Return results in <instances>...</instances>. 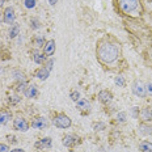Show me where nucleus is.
<instances>
[{
	"label": "nucleus",
	"instance_id": "obj_21",
	"mask_svg": "<svg viewBox=\"0 0 152 152\" xmlns=\"http://www.w3.org/2000/svg\"><path fill=\"white\" fill-rule=\"evenodd\" d=\"M106 126H105V123L104 122H97V123H94L93 125V130L94 131H101V130H104Z\"/></svg>",
	"mask_w": 152,
	"mask_h": 152
},
{
	"label": "nucleus",
	"instance_id": "obj_11",
	"mask_svg": "<svg viewBox=\"0 0 152 152\" xmlns=\"http://www.w3.org/2000/svg\"><path fill=\"white\" fill-rule=\"evenodd\" d=\"M76 106H77V109L80 110V112H83V113H88L91 110V102L88 100H85V99L79 100L77 104H76Z\"/></svg>",
	"mask_w": 152,
	"mask_h": 152
},
{
	"label": "nucleus",
	"instance_id": "obj_20",
	"mask_svg": "<svg viewBox=\"0 0 152 152\" xmlns=\"http://www.w3.org/2000/svg\"><path fill=\"white\" fill-rule=\"evenodd\" d=\"M13 76H15L16 80H18V81H25V75H24L21 71H13Z\"/></svg>",
	"mask_w": 152,
	"mask_h": 152
},
{
	"label": "nucleus",
	"instance_id": "obj_10",
	"mask_svg": "<svg viewBox=\"0 0 152 152\" xmlns=\"http://www.w3.org/2000/svg\"><path fill=\"white\" fill-rule=\"evenodd\" d=\"M99 100H100V102H102V104H105V105H107L109 102H112L113 94L110 93L109 91H101L100 93H99Z\"/></svg>",
	"mask_w": 152,
	"mask_h": 152
},
{
	"label": "nucleus",
	"instance_id": "obj_31",
	"mask_svg": "<svg viewBox=\"0 0 152 152\" xmlns=\"http://www.w3.org/2000/svg\"><path fill=\"white\" fill-rule=\"evenodd\" d=\"M53 64H54V61H53V59H49V61H47V63H46V66H45V67H46L47 69H49V71H51Z\"/></svg>",
	"mask_w": 152,
	"mask_h": 152
},
{
	"label": "nucleus",
	"instance_id": "obj_14",
	"mask_svg": "<svg viewBox=\"0 0 152 152\" xmlns=\"http://www.w3.org/2000/svg\"><path fill=\"white\" fill-rule=\"evenodd\" d=\"M12 114L7 112V110H0V125H5L11 121Z\"/></svg>",
	"mask_w": 152,
	"mask_h": 152
},
{
	"label": "nucleus",
	"instance_id": "obj_5",
	"mask_svg": "<svg viewBox=\"0 0 152 152\" xmlns=\"http://www.w3.org/2000/svg\"><path fill=\"white\" fill-rule=\"evenodd\" d=\"M13 126L18 131H28V130H29V123L25 121L24 118H20V117L13 121Z\"/></svg>",
	"mask_w": 152,
	"mask_h": 152
},
{
	"label": "nucleus",
	"instance_id": "obj_26",
	"mask_svg": "<svg viewBox=\"0 0 152 152\" xmlns=\"http://www.w3.org/2000/svg\"><path fill=\"white\" fill-rule=\"evenodd\" d=\"M36 45H37V47L43 46V45H45V38H43V37H37L36 38Z\"/></svg>",
	"mask_w": 152,
	"mask_h": 152
},
{
	"label": "nucleus",
	"instance_id": "obj_18",
	"mask_svg": "<svg viewBox=\"0 0 152 152\" xmlns=\"http://www.w3.org/2000/svg\"><path fill=\"white\" fill-rule=\"evenodd\" d=\"M18 33H20V25L13 24V26H11V29H9V37L15 38V37L18 36Z\"/></svg>",
	"mask_w": 152,
	"mask_h": 152
},
{
	"label": "nucleus",
	"instance_id": "obj_16",
	"mask_svg": "<svg viewBox=\"0 0 152 152\" xmlns=\"http://www.w3.org/2000/svg\"><path fill=\"white\" fill-rule=\"evenodd\" d=\"M139 150L140 152H151L152 151V143L148 140H143L139 143Z\"/></svg>",
	"mask_w": 152,
	"mask_h": 152
},
{
	"label": "nucleus",
	"instance_id": "obj_27",
	"mask_svg": "<svg viewBox=\"0 0 152 152\" xmlns=\"http://www.w3.org/2000/svg\"><path fill=\"white\" fill-rule=\"evenodd\" d=\"M20 100H21V97H18L17 94L9 97V102H11V104H17V102H20Z\"/></svg>",
	"mask_w": 152,
	"mask_h": 152
},
{
	"label": "nucleus",
	"instance_id": "obj_30",
	"mask_svg": "<svg viewBox=\"0 0 152 152\" xmlns=\"http://www.w3.org/2000/svg\"><path fill=\"white\" fill-rule=\"evenodd\" d=\"M39 26L41 25H39V23H38L37 18H33V20H31V28H33V29H38Z\"/></svg>",
	"mask_w": 152,
	"mask_h": 152
},
{
	"label": "nucleus",
	"instance_id": "obj_17",
	"mask_svg": "<svg viewBox=\"0 0 152 152\" xmlns=\"http://www.w3.org/2000/svg\"><path fill=\"white\" fill-rule=\"evenodd\" d=\"M45 54H39L38 51H34L33 53V59H34V62L38 63V64H42L43 62H45Z\"/></svg>",
	"mask_w": 152,
	"mask_h": 152
},
{
	"label": "nucleus",
	"instance_id": "obj_8",
	"mask_svg": "<svg viewBox=\"0 0 152 152\" xmlns=\"http://www.w3.org/2000/svg\"><path fill=\"white\" fill-rule=\"evenodd\" d=\"M31 126H33L34 129H38V130H45L47 127V121L43 118V117H37V118L33 119Z\"/></svg>",
	"mask_w": 152,
	"mask_h": 152
},
{
	"label": "nucleus",
	"instance_id": "obj_28",
	"mask_svg": "<svg viewBox=\"0 0 152 152\" xmlns=\"http://www.w3.org/2000/svg\"><path fill=\"white\" fill-rule=\"evenodd\" d=\"M36 5V0H25V7L26 8H33Z\"/></svg>",
	"mask_w": 152,
	"mask_h": 152
},
{
	"label": "nucleus",
	"instance_id": "obj_29",
	"mask_svg": "<svg viewBox=\"0 0 152 152\" xmlns=\"http://www.w3.org/2000/svg\"><path fill=\"white\" fill-rule=\"evenodd\" d=\"M71 100L72 101H79L80 100V93H79V92H72L71 93Z\"/></svg>",
	"mask_w": 152,
	"mask_h": 152
},
{
	"label": "nucleus",
	"instance_id": "obj_24",
	"mask_svg": "<svg viewBox=\"0 0 152 152\" xmlns=\"http://www.w3.org/2000/svg\"><path fill=\"white\" fill-rule=\"evenodd\" d=\"M139 131L142 132V134H144V135H150V134H152V130L150 129V127H147V126H140V129H139Z\"/></svg>",
	"mask_w": 152,
	"mask_h": 152
},
{
	"label": "nucleus",
	"instance_id": "obj_13",
	"mask_svg": "<svg viewBox=\"0 0 152 152\" xmlns=\"http://www.w3.org/2000/svg\"><path fill=\"white\" fill-rule=\"evenodd\" d=\"M24 93H25V96H26V97H29V99H33V97H37V94H38L37 85H34V84L29 85V87L26 88V91H25Z\"/></svg>",
	"mask_w": 152,
	"mask_h": 152
},
{
	"label": "nucleus",
	"instance_id": "obj_35",
	"mask_svg": "<svg viewBox=\"0 0 152 152\" xmlns=\"http://www.w3.org/2000/svg\"><path fill=\"white\" fill-rule=\"evenodd\" d=\"M8 140H9V142H12V143H16V138H15V137H12V135H8Z\"/></svg>",
	"mask_w": 152,
	"mask_h": 152
},
{
	"label": "nucleus",
	"instance_id": "obj_7",
	"mask_svg": "<svg viewBox=\"0 0 152 152\" xmlns=\"http://www.w3.org/2000/svg\"><path fill=\"white\" fill-rule=\"evenodd\" d=\"M132 92H134V94L135 96H138V97H145L147 96V91H145V87L142 83H135L134 84V87H132Z\"/></svg>",
	"mask_w": 152,
	"mask_h": 152
},
{
	"label": "nucleus",
	"instance_id": "obj_33",
	"mask_svg": "<svg viewBox=\"0 0 152 152\" xmlns=\"http://www.w3.org/2000/svg\"><path fill=\"white\" fill-rule=\"evenodd\" d=\"M145 91H147V93H148V94H151V96H152V83H150V84L145 85Z\"/></svg>",
	"mask_w": 152,
	"mask_h": 152
},
{
	"label": "nucleus",
	"instance_id": "obj_4",
	"mask_svg": "<svg viewBox=\"0 0 152 152\" xmlns=\"http://www.w3.org/2000/svg\"><path fill=\"white\" fill-rule=\"evenodd\" d=\"M79 142H80V138L74 134H68L63 138V145H66V147H74Z\"/></svg>",
	"mask_w": 152,
	"mask_h": 152
},
{
	"label": "nucleus",
	"instance_id": "obj_23",
	"mask_svg": "<svg viewBox=\"0 0 152 152\" xmlns=\"http://www.w3.org/2000/svg\"><path fill=\"white\" fill-rule=\"evenodd\" d=\"M117 122H119V123L126 122V113L125 112H121L117 114Z\"/></svg>",
	"mask_w": 152,
	"mask_h": 152
},
{
	"label": "nucleus",
	"instance_id": "obj_12",
	"mask_svg": "<svg viewBox=\"0 0 152 152\" xmlns=\"http://www.w3.org/2000/svg\"><path fill=\"white\" fill-rule=\"evenodd\" d=\"M54 51H55V41L54 39H50L47 41V42L45 43V49H43V54L47 56L53 55Z\"/></svg>",
	"mask_w": 152,
	"mask_h": 152
},
{
	"label": "nucleus",
	"instance_id": "obj_19",
	"mask_svg": "<svg viewBox=\"0 0 152 152\" xmlns=\"http://www.w3.org/2000/svg\"><path fill=\"white\" fill-rule=\"evenodd\" d=\"M142 115H143V118L145 119V121L152 119V109L151 107H145L143 112H142Z\"/></svg>",
	"mask_w": 152,
	"mask_h": 152
},
{
	"label": "nucleus",
	"instance_id": "obj_3",
	"mask_svg": "<svg viewBox=\"0 0 152 152\" xmlns=\"http://www.w3.org/2000/svg\"><path fill=\"white\" fill-rule=\"evenodd\" d=\"M119 4L125 13H131L139 8V0H119Z\"/></svg>",
	"mask_w": 152,
	"mask_h": 152
},
{
	"label": "nucleus",
	"instance_id": "obj_2",
	"mask_svg": "<svg viewBox=\"0 0 152 152\" xmlns=\"http://www.w3.org/2000/svg\"><path fill=\"white\" fill-rule=\"evenodd\" d=\"M53 123H54V126L58 129H68L72 122L68 115H66V114H58V115L54 117Z\"/></svg>",
	"mask_w": 152,
	"mask_h": 152
},
{
	"label": "nucleus",
	"instance_id": "obj_25",
	"mask_svg": "<svg viewBox=\"0 0 152 152\" xmlns=\"http://www.w3.org/2000/svg\"><path fill=\"white\" fill-rule=\"evenodd\" d=\"M26 88H28L26 81H20V84H18V87H17V91L18 92H25L26 91Z\"/></svg>",
	"mask_w": 152,
	"mask_h": 152
},
{
	"label": "nucleus",
	"instance_id": "obj_22",
	"mask_svg": "<svg viewBox=\"0 0 152 152\" xmlns=\"http://www.w3.org/2000/svg\"><path fill=\"white\" fill-rule=\"evenodd\" d=\"M114 83H115L118 87H125V84H126V81H125V79L122 77V76H117L115 77V80H114Z\"/></svg>",
	"mask_w": 152,
	"mask_h": 152
},
{
	"label": "nucleus",
	"instance_id": "obj_38",
	"mask_svg": "<svg viewBox=\"0 0 152 152\" xmlns=\"http://www.w3.org/2000/svg\"><path fill=\"white\" fill-rule=\"evenodd\" d=\"M3 1H4V0H0V8L3 7Z\"/></svg>",
	"mask_w": 152,
	"mask_h": 152
},
{
	"label": "nucleus",
	"instance_id": "obj_6",
	"mask_svg": "<svg viewBox=\"0 0 152 152\" xmlns=\"http://www.w3.org/2000/svg\"><path fill=\"white\" fill-rule=\"evenodd\" d=\"M15 18H16V15H15V9L12 7H7L4 11V23L5 24H13L15 23Z\"/></svg>",
	"mask_w": 152,
	"mask_h": 152
},
{
	"label": "nucleus",
	"instance_id": "obj_36",
	"mask_svg": "<svg viewBox=\"0 0 152 152\" xmlns=\"http://www.w3.org/2000/svg\"><path fill=\"white\" fill-rule=\"evenodd\" d=\"M11 152H25V151L21 150V148H15V150H12Z\"/></svg>",
	"mask_w": 152,
	"mask_h": 152
},
{
	"label": "nucleus",
	"instance_id": "obj_34",
	"mask_svg": "<svg viewBox=\"0 0 152 152\" xmlns=\"http://www.w3.org/2000/svg\"><path fill=\"white\" fill-rule=\"evenodd\" d=\"M138 110H139V107L137 106L132 107V115H134V118H138Z\"/></svg>",
	"mask_w": 152,
	"mask_h": 152
},
{
	"label": "nucleus",
	"instance_id": "obj_15",
	"mask_svg": "<svg viewBox=\"0 0 152 152\" xmlns=\"http://www.w3.org/2000/svg\"><path fill=\"white\" fill-rule=\"evenodd\" d=\"M49 75H50V71L46 67H42V68L37 69V72H36V76L38 79H41V80H46V79L49 77Z\"/></svg>",
	"mask_w": 152,
	"mask_h": 152
},
{
	"label": "nucleus",
	"instance_id": "obj_9",
	"mask_svg": "<svg viewBox=\"0 0 152 152\" xmlns=\"http://www.w3.org/2000/svg\"><path fill=\"white\" fill-rule=\"evenodd\" d=\"M51 138H43L41 140H38L34 143V147L38 148V150H45V148H51Z\"/></svg>",
	"mask_w": 152,
	"mask_h": 152
},
{
	"label": "nucleus",
	"instance_id": "obj_39",
	"mask_svg": "<svg viewBox=\"0 0 152 152\" xmlns=\"http://www.w3.org/2000/svg\"><path fill=\"white\" fill-rule=\"evenodd\" d=\"M99 152H105V150H104V148H100V151Z\"/></svg>",
	"mask_w": 152,
	"mask_h": 152
},
{
	"label": "nucleus",
	"instance_id": "obj_1",
	"mask_svg": "<svg viewBox=\"0 0 152 152\" xmlns=\"http://www.w3.org/2000/svg\"><path fill=\"white\" fill-rule=\"evenodd\" d=\"M119 55H121V49L117 43L113 42H101L97 47V56L102 63L105 64H113L118 61Z\"/></svg>",
	"mask_w": 152,
	"mask_h": 152
},
{
	"label": "nucleus",
	"instance_id": "obj_37",
	"mask_svg": "<svg viewBox=\"0 0 152 152\" xmlns=\"http://www.w3.org/2000/svg\"><path fill=\"white\" fill-rule=\"evenodd\" d=\"M47 1H49V4H50V5H54L56 1H58V0H47Z\"/></svg>",
	"mask_w": 152,
	"mask_h": 152
},
{
	"label": "nucleus",
	"instance_id": "obj_40",
	"mask_svg": "<svg viewBox=\"0 0 152 152\" xmlns=\"http://www.w3.org/2000/svg\"><path fill=\"white\" fill-rule=\"evenodd\" d=\"M151 152H152V151H151Z\"/></svg>",
	"mask_w": 152,
	"mask_h": 152
},
{
	"label": "nucleus",
	"instance_id": "obj_32",
	"mask_svg": "<svg viewBox=\"0 0 152 152\" xmlns=\"http://www.w3.org/2000/svg\"><path fill=\"white\" fill-rule=\"evenodd\" d=\"M8 145L7 144H1L0 143V152H8Z\"/></svg>",
	"mask_w": 152,
	"mask_h": 152
}]
</instances>
